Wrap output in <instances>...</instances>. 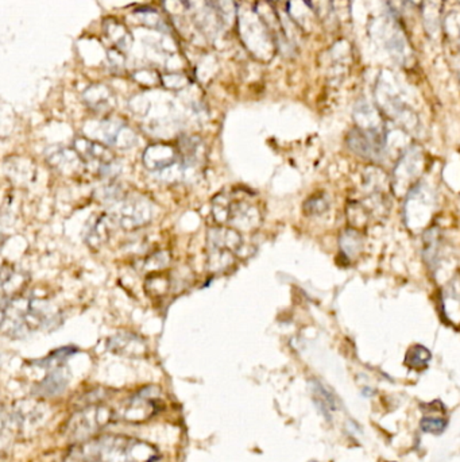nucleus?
<instances>
[{"label": "nucleus", "mask_w": 460, "mask_h": 462, "mask_svg": "<svg viewBox=\"0 0 460 462\" xmlns=\"http://www.w3.org/2000/svg\"><path fill=\"white\" fill-rule=\"evenodd\" d=\"M72 457L80 462H155L158 450L146 441L123 434H102L76 443Z\"/></svg>", "instance_id": "1"}, {"label": "nucleus", "mask_w": 460, "mask_h": 462, "mask_svg": "<svg viewBox=\"0 0 460 462\" xmlns=\"http://www.w3.org/2000/svg\"><path fill=\"white\" fill-rule=\"evenodd\" d=\"M113 419V410L102 403L87 404L76 412L65 423V435L68 439L78 443L95 437L102 428L108 426Z\"/></svg>", "instance_id": "2"}, {"label": "nucleus", "mask_w": 460, "mask_h": 462, "mask_svg": "<svg viewBox=\"0 0 460 462\" xmlns=\"http://www.w3.org/2000/svg\"><path fill=\"white\" fill-rule=\"evenodd\" d=\"M213 218L219 223H230L234 230H252L261 222L259 211L245 200H231L226 195L213 199Z\"/></svg>", "instance_id": "3"}, {"label": "nucleus", "mask_w": 460, "mask_h": 462, "mask_svg": "<svg viewBox=\"0 0 460 462\" xmlns=\"http://www.w3.org/2000/svg\"><path fill=\"white\" fill-rule=\"evenodd\" d=\"M158 400L155 387L143 388L113 410V419L127 423L146 422L158 412Z\"/></svg>", "instance_id": "4"}, {"label": "nucleus", "mask_w": 460, "mask_h": 462, "mask_svg": "<svg viewBox=\"0 0 460 462\" xmlns=\"http://www.w3.org/2000/svg\"><path fill=\"white\" fill-rule=\"evenodd\" d=\"M153 209L143 199H123L115 213V220L124 230H137L151 219Z\"/></svg>", "instance_id": "5"}, {"label": "nucleus", "mask_w": 460, "mask_h": 462, "mask_svg": "<svg viewBox=\"0 0 460 462\" xmlns=\"http://www.w3.org/2000/svg\"><path fill=\"white\" fill-rule=\"evenodd\" d=\"M71 379V370L67 365L52 368L49 369V373L36 384L34 395L38 397L58 396L67 390Z\"/></svg>", "instance_id": "6"}, {"label": "nucleus", "mask_w": 460, "mask_h": 462, "mask_svg": "<svg viewBox=\"0 0 460 462\" xmlns=\"http://www.w3.org/2000/svg\"><path fill=\"white\" fill-rule=\"evenodd\" d=\"M74 151L84 164L98 162L102 165L115 161L112 151L103 143H96L87 138H76L74 140Z\"/></svg>", "instance_id": "7"}, {"label": "nucleus", "mask_w": 460, "mask_h": 462, "mask_svg": "<svg viewBox=\"0 0 460 462\" xmlns=\"http://www.w3.org/2000/svg\"><path fill=\"white\" fill-rule=\"evenodd\" d=\"M108 352L122 357H142L146 353V344L131 333H118L107 341Z\"/></svg>", "instance_id": "8"}, {"label": "nucleus", "mask_w": 460, "mask_h": 462, "mask_svg": "<svg viewBox=\"0 0 460 462\" xmlns=\"http://www.w3.org/2000/svg\"><path fill=\"white\" fill-rule=\"evenodd\" d=\"M177 160V151L166 143L149 146L143 153V164L150 171H162L172 167Z\"/></svg>", "instance_id": "9"}, {"label": "nucleus", "mask_w": 460, "mask_h": 462, "mask_svg": "<svg viewBox=\"0 0 460 462\" xmlns=\"http://www.w3.org/2000/svg\"><path fill=\"white\" fill-rule=\"evenodd\" d=\"M242 245L241 234L234 229L215 227L208 231L210 250H221L235 253Z\"/></svg>", "instance_id": "10"}, {"label": "nucleus", "mask_w": 460, "mask_h": 462, "mask_svg": "<svg viewBox=\"0 0 460 462\" xmlns=\"http://www.w3.org/2000/svg\"><path fill=\"white\" fill-rule=\"evenodd\" d=\"M112 222L113 220H111L107 215L98 216L96 220H94L88 227V231L85 235L87 245L91 246L92 249L102 248L111 237Z\"/></svg>", "instance_id": "11"}, {"label": "nucleus", "mask_w": 460, "mask_h": 462, "mask_svg": "<svg viewBox=\"0 0 460 462\" xmlns=\"http://www.w3.org/2000/svg\"><path fill=\"white\" fill-rule=\"evenodd\" d=\"M49 162L52 167L57 168L58 171H63L64 174H73L78 169L81 160L76 154L74 150L68 149H56L52 154H49Z\"/></svg>", "instance_id": "12"}, {"label": "nucleus", "mask_w": 460, "mask_h": 462, "mask_svg": "<svg viewBox=\"0 0 460 462\" xmlns=\"http://www.w3.org/2000/svg\"><path fill=\"white\" fill-rule=\"evenodd\" d=\"M429 359H430V352L421 345H416L410 348L409 352L406 353L405 364L412 369L421 370L428 366Z\"/></svg>", "instance_id": "13"}, {"label": "nucleus", "mask_w": 460, "mask_h": 462, "mask_svg": "<svg viewBox=\"0 0 460 462\" xmlns=\"http://www.w3.org/2000/svg\"><path fill=\"white\" fill-rule=\"evenodd\" d=\"M76 353V349L74 348H63V349H58L56 352H53L52 355L43 358V359H38L36 361V365H38L39 368H45V369H52V368H56V366H60V365H65V361L69 358V357Z\"/></svg>", "instance_id": "14"}, {"label": "nucleus", "mask_w": 460, "mask_h": 462, "mask_svg": "<svg viewBox=\"0 0 460 462\" xmlns=\"http://www.w3.org/2000/svg\"><path fill=\"white\" fill-rule=\"evenodd\" d=\"M168 289H169V280L165 276H161V275L149 276L146 280V291L150 295L161 296L166 293Z\"/></svg>", "instance_id": "15"}, {"label": "nucleus", "mask_w": 460, "mask_h": 462, "mask_svg": "<svg viewBox=\"0 0 460 462\" xmlns=\"http://www.w3.org/2000/svg\"><path fill=\"white\" fill-rule=\"evenodd\" d=\"M448 426V422L446 419H439V418H424L421 421V428L425 432L430 434H441Z\"/></svg>", "instance_id": "16"}, {"label": "nucleus", "mask_w": 460, "mask_h": 462, "mask_svg": "<svg viewBox=\"0 0 460 462\" xmlns=\"http://www.w3.org/2000/svg\"><path fill=\"white\" fill-rule=\"evenodd\" d=\"M327 209H328V203L320 198H312L305 203V211L311 215L324 213Z\"/></svg>", "instance_id": "17"}, {"label": "nucleus", "mask_w": 460, "mask_h": 462, "mask_svg": "<svg viewBox=\"0 0 460 462\" xmlns=\"http://www.w3.org/2000/svg\"><path fill=\"white\" fill-rule=\"evenodd\" d=\"M4 241H6V237L0 234V250L3 249V246H4Z\"/></svg>", "instance_id": "18"}, {"label": "nucleus", "mask_w": 460, "mask_h": 462, "mask_svg": "<svg viewBox=\"0 0 460 462\" xmlns=\"http://www.w3.org/2000/svg\"><path fill=\"white\" fill-rule=\"evenodd\" d=\"M311 462H316V461H311Z\"/></svg>", "instance_id": "19"}]
</instances>
